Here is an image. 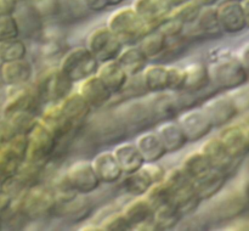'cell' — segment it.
<instances>
[{"label":"cell","mask_w":249,"mask_h":231,"mask_svg":"<svg viewBox=\"0 0 249 231\" xmlns=\"http://www.w3.org/2000/svg\"><path fill=\"white\" fill-rule=\"evenodd\" d=\"M18 23L14 14L0 15V41L19 36Z\"/></svg>","instance_id":"bcb514c9"},{"label":"cell","mask_w":249,"mask_h":231,"mask_svg":"<svg viewBox=\"0 0 249 231\" xmlns=\"http://www.w3.org/2000/svg\"><path fill=\"white\" fill-rule=\"evenodd\" d=\"M202 9H203V6L197 0H190L185 4L175 6L170 16L175 17L180 22H182L185 26H187V24H192L197 21Z\"/></svg>","instance_id":"7bdbcfd3"},{"label":"cell","mask_w":249,"mask_h":231,"mask_svg":"<svg viewBox=\"0 0 249 231\" xmlns=\"http://www.w3.org/2000/svg\"><path fill=\"white\" fill-rule=\"evenodd\" d=\"M1 146H2V142H1V141H0V148H1Z\"/></svg>","instance_id":"be15d7a7"},{"label":"cell","mask_w":249,"mask_h":231,"mask_svg":"<svg viewBox=\"0 0 249 231\" xmlns=\"http://www.w3.org/2000/svg\"><path fill=\"white\" fill-rule=\"evenodd\" d=\"M177 121L184 130L189 142H197L199 140H203L214 129L213 123L207 117L203 109L197 108V107L184 109L177 117Z\"/></svg>","instance_id":"9a60e30c"},{"label":"cell","mask_w":249,"mask_h":231,"mask_svg":"<svg viewBox=\"0 0 249 231\" xmlns=\"http://www.w3.org/2000/svg\"><path fill=\"white\" fill-rule=\"evenodd\" d=\"M201 108L211 119L214 128H223L230 124L241 111L232 95L226 92L208 97L202 104Z\"/></svg>","instance_id":"7c38bea8"},{"label":"cell","mask_w":249,"mask_h":231,"mask_svg":"<svg viewBox=\"0 0 249 231\" xmlns=\"http://www.w3.org/2000/svg\"><path fill=\"white\" fill-rule=\"evenodd\" d=\"M84 128H87L88 135L92 142L97 145H117L122 142L128 134V130L116 116L113 109L99 112L96 116L88 119Z\"/></svg>","instance_id":"5b68a950"},{"label":"cell","mask_w":249,"mask_h":231,"mask_svg":"<svg viewBox=\"0 0 249 231\" xmlns=\"http://www.w3.org/2000/svg\"><path fill=\"white\" fill-rule=\"evenodd\" d=\"M28 2L44 19L57 17L60 14L61 0H28Z\"/></svg>","instance_id":"7dc6e473"},{"label":"cell","mask_w":249,"mask_h":231,"mask_svg":"<svg viewBox=\"0 0 249 231\" xmlns=\"http://www.w3.org/2000/svg\"><path fill=\"white\" fill-rule=\"evenodd\" d=\"M229 174L219 169H213L206 177L195 181L196 191L202 201H209L215 197L219 192L223 191L228 181Z\"/></svg>","instance_id":"d590c367"},{"label":"cell","mask_w":249,"mask_h":231,"mask_svg":"<svg viewBox=\"0 0 249 231\" xmlns=\"http://www.w3.org/2000/svg\"><path fill=\"white\" fill-rule=\"evenodd\" d=\"M27 53L26 43L18 36L0 41V63L26 58Z\"/></svg>","instance_id":"60d3db41"},{"label":"cell","mask_w":249,"mask_h":231,"mask_svg":"<svg viewBox=\"0 0 249 231\" xmlns=\"http://www.w3.org/2000/svg\"><path fill=\"white\" fill-rule=\"evenodd\" d=\"M85 46L97 58L100 63L116 60L124 48V44L107 26L97 27L90 32L85 40Z\"/></svg>","instance_id":"30bf717a"},{"label":"cell","mask_w":249,"mask_h":231,"mask_svg":"<svg viewBox=\"0 0 249 231\" xmlns=\"http://www.w3.org/2000/svg\"><path fill=\"white\" fill-rule=\"evenodd\" d=\"M60 70L74 84L96 74L100 62L87 46L68 49L58 61Z\"/></svg>","instance_id":"8992f818"},{"label":"cell","mask_w":249,"mask_h":231,"mask_svg":"<svg viewBox=\"0 0 249 231\" xmlns=\"http://www.w3.org/2000/svg\"><path fill=\"white\" fill-rule=\"evenodd\" d=\"M146 101L156 123L177 119V117L185 109L180 92L172 90L151 94V96L146 97Z\"/></svg>","instance_id":"5bb4252c"},{"label":"cell","mask_w":249,"mask_h":231,"mask_svg":"<svg viewBox=\"0 0 249 231\" xmlns=\"http://www.w3.org/2000/svg\"><path fill=\"white\" fill-rule=\"evenodd\" d=\"M74 83L57 66H51L44 71L36 79V88L43 104H58L73 91Z\"/></svg>","instance_id":"52a82bcc"},{"label":"cell","mask_w":249,"mask_h":231,"mask_svg":"<svg viewBox=\"0 0 249 231\" xmlns=\"http://www.w3.org/2000/svg\"><path fill=\"white\" fill-rule=\"evenodd\" d=\"M240 60L246 67V70L249 72V43L246 44L240 53Z\"/></svg>","instance_id":"db71d44e"},{"label":"cell","mask_w":249,"mask_h":231,"mask_svg":"<svg viewBox=\"0 0 249 231\" xmlns=\"http://www.w3.org/2000/svg\"><path fill=\"white\" fill-rule=\"evenodd\" d=\"M14 203L29 220L53 215L57 199L53 189L36 184L28 187L21 196L14 199Z\"/></svg>","instance_id":"277c9868"},{"label":"cell","mask_w":249,"mask_h":231,"mask_svg":"<svg viewBox=\"0 0 249 231\" xmlns=\"http://www.w3.org/2000/svg\"><path fill=\"white\" fill-rule=\"evenodd\" d=\"M184 71V84L181 91L191 95H197L211 87L208 66L203 62H191L182 68Z\"/></svg>","instance_id":"484cf974"},{"label":"cell","mask_w":249,"mask_h":231,"mask_svg":"<svg viewBox=\"0 0 249 231\" xmlns=\"http://www.w3.org/2000/svg\"><path fill=\"white\" fill-rule=\"evenodd\" d=\"M27 138H28V145H27L26 160L46 165L49 160L56 156L57 140L40 121L27 134Z\"/></svg>","instance_id":"9c48e42d"},{"label":"cell","mask_w":249,"mask_h":231,"mask_svg":"<svg viewBox=\"0 0 249 231\" xmlns=\"http://www.w3.org/2000/svg\"><path fill=\"white\" fill-rule=\"evenodd\" d=\"M181 168L194 181H197L201 178L206 177L208 173H211L214 169L207 156L201 150L189 153L185 157Z\"/></svg>","instance_id":"f35d334b"},{"label":"cell","mask_w":249,"mask_h":231,"mask_svg":"<svg viewBox=\"0 0 249 231\" xmlns=\"http://www.w3.org/2000/svg\"><path fill=\"white\" fill-rule=\"evenodd\" d=\"M61 112L65 116V118L71 124L78 129H84L88 119L91 116V107L89 106L87 101L82 97V95L75 90L70 95L65 97L62 101L58 102Z\"/></svg>","instance_id":"d6986e66"},{"label":"cell","mask_w":249,"mask_h":231,"mask_svg":"<svg viewBox=\"0 0 249 231\" xmlns=\"http://www.w3.org/2000/svg\"><path fill=\"white\" fill-rule=\"evenodd\" d=\"M182 218L184 216L175 207V204L173 202H168L156 207L151 223L155 230H172L179 225Z\"/></svg>","instance_id":"74e56055"},{"label":"cell","mask_w":249,"mask_h":231,"mask_svg":"<svg viewBox=\"0 0 249 231\" xmlns=\"http://www.w3.org/2000/svg\"><path fill=\"white\" fill-rule=\"evenodd\" d=\"M133 7L152 29L168 18L174 9L169 0H134Z\"/></svg>","instance_id":"7402d4cb"},{"label":"cell","mask_w":249,"mask_h":231,"mask_svg":"<svg viewBox=\"0 0 249 231\" xmlns=\"http://www.w3.org/2000/svg\"><path fill=\"white\" fill-rule=\"evenodd\" d=\"M133 228H139L152 221L155 207L146 196L133 197L122 209Z\"/></svg>","instance_id":"4dcf8cb0"},{"label":"cell","mask_w":249,"mask_h":231,"mask_svg":"<svg viewBox=\"0 0 249 231\" xmlns=\"http://www.w3.org/2000/svg\"><path fill=\"white\" fill-rule=\"evenodd\" d=\"M191 26H194V29H191L187 33L185 32L190 41L198 40V39L219 38L224 33L221 31L220 23H219L215 6L203 7L197 21L192 23Z\"/></svg>","instance_id":"44dd1931"},{"label":"cell","mask_w":249,"mask_h":231,"mask_svg":"<svg viewBox=\"0 0 249 231\" xmlns=\"http://www.w3.org/2000/svg\"><path fill=\"white\" fill-rule=\"evenodd\" d=\"M82 1L85 7L91 12H101L108 6L107 0H82Z\"/></svg>","instance_id":"816d5d0a"},{"label":"cell","mask_w":249,"mask_h":231,"mask_svg":"<svg viewBox=\"0 0 249 231\" xmlns=\"http://www.w3.org/2000/svg\"><path fill=\"white\" fill-rule=\"evenodd\" d=\"M138 46L142 50L148 61L160 62L167 48V36L157 28L152 29L139 41Z\"/></svg>","instance_id":"8d00e7d4"},{"label":"cell","mask_w":249,"mask_h":231,"mask_svg":"<svg viewBox=\"0 0 249 231\" xmlns=\"http://www.w3.org/2000/svg\"><path fill=\"white\" fill-rule=\"evenodd\" d=\"M17 4L14 0H0V15L14 14Z\"/></svg>","instance_id":"f5cc1de1"},{"label":"cell","mask_w":249,"mask_h":231,"mask_svg":"<svg viewBox=\"0 0 249 231\" xmlns=\"http://www.w3.org/2000/svg\"><path fill=\"white\" fill-rule=\"evenodd\" d=\"M170 2H172V5L173 6H179V5H181V4H185V2H187V1H190V0H169Z\"/></svg>","instance_id":"680465c9"},{"label":"cell","mask_w":249,"mask_h":231,"mask_svg":"<svg viewBox=\"0 0 249 231\" xmlns=\"http://www.w3.org/2000/svg\"><path fill=\"white\" fill-rule=\"evenodd\" d=\"M14 15L17 19L21 34H24L26 36H36V38L40 36L44 28V18L28 1L17 4Z\"/></svg>","instance_id":"4316f807"},{"label":"cell","mask_w":249,"mask_h":231,"mask_svg":"<svg viewBox=\"0 0 249 231\" xmlns=\"http://www.w3.org/2000/svg\"><path fill=\"white\" fill-rule=\"evenodd\" d=\"M141 78L148 94L169 90V66L164 63L147 65L141 73Z\"/></svg>","instance_id":"836d02e7"},{"label":"cell","mask_w":249,"mask_h":231,"mask_svg":"<svg viewBox=\"0 0 249 231\" xmlns=\"http://www.w3.org/2000/svg\"><path fill=\"white\" fill-rule=\"evenodd\" d=\"M9 89L11 91L7 94L1 108V113L5 117H10L17 112L39 113V108L43 101L39 97L36 88H31L27 84L22 87H10Z\"/></svg>","instance_id":"4fadbf2b"},{"label":"cell","mask_w":249,"mask_h":231,"mask_svg":"<svg viewBox=\"0 0 249 231\" xmlns=\"http://www.w3.org/2000/svg\"><path fill=\"white\" fill-rule=\"evenodd\" d=\"M246 128V136H247V150L249 152V124L248 125H245Z\"/></svg>","instance_id":"94428289"},{"label":"cell","mask_w":249,"mask_h":231,"mask_svg":"<svg viewBox=\"0 0 249 231\" xmlns=\"http://www.w3.org/2000/svg\"><path fill=\"white\" fill-rule=\"evenodd\" d=\"M119 65L123 67L129 77L138 75L142 73L146 66L148 65V58L142 53L138 44L135 45H124L119 55L116 58Z\"/></svg>","instance_id":"e575fe53"},{"label":"cell","mask_w":249,"mask_h":231,"mask_svg":"<svg viewBox=\"0 0 249 231\" xmlns=\"http://www.w3.org/2000/svg\"><path fill=\"white\" fill-rule=\"evenodd\" d=\"M215 9L224 33L235 36L247 28L241 0H223L216 5Z\"/></svg>","instance_id":"e0dca14e"},{"label":"cell","mask_w":249,"mask_h":231,"mask_svg":"<svg viewBox=\"0 0 249 231\" xmlns=\"http://www.w3.org/2000/svg\"><path fill=\"white\" fill-rule=\"evenodd\" d=\"M107 27L124 45H135L152 31L133 6L121 7L109 15Z\"/></svg>","instance_id":"3957f363"},{"label":"cell","mask_w":249,"mask_h":231,"mask_svg":"<svg viewBox=\"0 0 249 231\" xmlns=\"http://www.w3.org/2000/svg\"><path fill=\"white\" fill-rule=\"evenodd\" d=\"M128 131H142L156 123L145 97L122 100L113 108Z\"/></svg>","instance_id":"ba28073f"},{"label":"cell","mask_w":249,"mask_h":231,"mask_svg":"<svg viewBox=\"0 0 249 231\" xmlns=\"http://www.w3.org/2000/svg\"><path fill=\"white\" fill-rule=\"evenodd\" d=\"M15 135H16V131L10 123L9 118L1 113L0 114V141L2 142V145L11 140Z\"/></svg>","instance_id":"f907efd6"},{"label":"cell","mask_w":249,"mask_h":231,"mask_svg":"<svg viewBox=\"0 0 249 231\" xmlns=\"http://www.w3.org/2000/svg\"><path fill=\"white\" fill-rule=\"evenodd\" d=\"M143 170L148 174V177L152 179L153 185L157 184V182L163 181L165 174H167V170L162 167L160 164H158V162H151V163H145L143 164Z\"/></svg>","instance_id":"681fc988"},{"label":"cell","mask_w":249,"mask_h":231,"mask_svg":"<svg viewBox=\"0 0 249 231\" xmlns=\"http://www.w3.org/2000/svg\"><path fill=\"white\" fill-rule=\"evenodd\" d=\"M243 7V12H245L246 17V24H247V28H249V0H241Z\"/></svg>","instance_id":"9f6ffc18"},{"label":"cell","mask_w":249,"mask_h":231,"mask_svg":"<svg viewBox=\"0 0 249 231\" xmlns=\"http://www.w3.org/2000/svg\"><path fill=\"white\" fill-rule=\"evenodd\" d=\"M218 136L235 158L240 160L245 153L248 152L245 125L230 123L221 128Z\"/></svg>","instance_id":"f546056e"},{"label":"cell","mask_w":249,"mask_h":231,"mask_svg":"<svg viewBox=\"0 0 249 231\" xmlns=\"http://www.w3.org/2000/svg\"><path fill=\"white\" fill-rule=\"evenodd\" d=\"M208 213L216 220H231L238 218L248 208L247 202L240 190H228L219 192L215 197L209 199Z\"/></svg>","instance_id":"8fae6325"},{"label":"cell","mask_w":249,"mask_h":231,"mask_svg":"<svg viewBox=\"0 0 249 231\" xmlns=\"http://www.w3.org/2000/svg\"><path fill=\"white\" fill-rule=\"evenodd\" d=\"M77 91L82 95L89 106L95 109H102L106 107L114 95L107 88V85L97 77V74L91 75L78 83Z\"/></svg>","instance_id":"ac0fdd59"},{"label":"cell","mask_w":249,"mask_h":231,"mask_svg":"<svg viewBox=\"0 0 249 231\" xmlns=\"http://www.w3.org/2000/svg\"><path fill=\"white\" fill-rule=\"evenodd\" d=\"M197 1H198L203 7H207V6H214V5L218 2V0H197Z\"/></svg>","instance_id":"6f0895ef"},{"label":"cell","mask_w":249,"mask_h":231,"mask_svg":"<svg viewBox=\"0 0 249 231\" xmlns=\"http://www.w3.org/2000/svg\"><path fill=\"white\" fill-rule=\"evenodd\" d=\"M201 151L207 156L214 169H219L226 174H229L235 168L238 160L229 152L219 136L207 139L202 145Z\"/></svg>","instance_id":"603a6c76"},{"label":"cell","mask_w":249,"mask_h":231,"mask_svg":"<svg viewBox=\"0 0 249 231\" xmlns=\"http://www.w3.org/2000/svg\"><path fill=\"white\" fill-rule=\"evenodd\" d=\"M33 73V65L27 58L0 63V79L9 88L29 84Z\"/></svg>","instance_id":"cb8c5ba5"},{"label":"cell","mask_w":249,"mask_h":231,"mask_svg":"<svg viewBox=\"0 0 249 231\" xmlns=\"http://www.w3.org/2000/svg\"><path fill=\"white\" fill-rule=\"evenodd\" d=\"M162 182L168 189L172 202L182 216L191 215L203 202L197 194L195 181L181 167L173 168L167 172Z\"/></svg>","instance_id":"7a4b0ae2"},{"label":"cell","mask_w":249,"mask_h":231,"mask_svg":"<svg viewBox=\"0 0 249 231\" xmlns=\"http://www.w3.org/2000/svg\"><path fill=\"white\" fill-rule=\"evenodd\" d=\"M16 4H19V2H24V1H28V0H14Z\"/></svg>","instance_id":"6125c7cd"},{"label":"cell","mask_w":249,"mask_h":231,"mask_svg":"<svg viewBox=\"0 0 249 231\" xmlns=\"http://www.w3.org/2000/svg\"><path fill=\"white\" fill-rule=\"evenodd\" d=\"M156 131L160 135L162 142L164 143V147L168 153L179 152L189 142L184 130L178 123L177 119L160 122Z\"/></svg>","instance_id":"f1b7e54d"},{"label":"cell","mask_w":249,"mask_h":231,"mask_svg":"<svg viewBox=\"0 0 249 231\" xmlns=\"http://www.w3.org/2000/svg\"><path fill=\"white\" fill-rule=\"evenodd\" d=\"M207 66L211 77V87L219 92H230L241 89L249 79V72L237 58L218 56L209 61Z\"/></svg>","instance_id":"6da1fadb"},{"label":"cell","mask_w":249,"mask_h":231,"mask_svg":"<svg viewBox=\"0 0 249 231\" xmlns=\"http://www.w3.org/2000/svg\"><path fill=\"white\" fill-rule=\"evenodd\" d=\"M112 151H113L124 175L141 169L146 163L141 152L136 147L135 142H124V141H122V142L117 143Z\"/></svg>","instance_id":"d6a6232c"},{"label":"cell","mask_w":249,"mask_h":231,"mask_svg":"<svg viewBox=\"0 0 249 231\" xmlns=\"http://www.w3.org/2000/svg\"><path fill=\"white\" fill-rule=\"evenodd\" d=\"M134 142L142 155L146 163L160 162L168 153L164 147V143L162 142L156 130H143L142 133L136 136Z\"/></svg>","instance_id":"83f0119b"},{"label":"cell","mask_w":249,"mask_h":231,"mask_svg":"<svg viewBox=\"0 0 249 231\" xmlns=\"http://www.w3.org/2000/svg\"><path fill=\"white\" fill-rule=\"evenodd\" d=\"M131 228L133 225L122 211L107 215L100 225V230L106 231H128Z\"/></svg>","instance_id":"f6af8a7d"},{"label":"cell","mask_w":249,"mask_h":231,"mask_svg":"<svg viewBox=\"0 0 249 231\" xmlns=\"http://www.w3.org/2000/svg\"><path fill=\"white\" fill-rule=\"evenodd\" d=\"M153 181L147 173L143 170V168L136 170V172L125 174L123 181H122V187L124 191L131 197L145 196L148 190L152 187Z\"/></svg>","instance_id":"ab89813d"},{"label":"cell","mask_w":249,"mask_h":231,"mask_svg":"<svg viewBox=\"0 0 249 231\" xmlns=\"http://www.w3.org/2000/svg\"><path fill=\"white\" fill-rule=\"evenodd\" d=\"M107 1H108V5H111V6H117V5L122 4L124 0H107Z\"/></svg>","instance_id":"91938a15"},{"label":"cell","mask_w":249,"mask_h":231,"mask_svg":"<svg viewBox=\"0 0 249 231\" xmlns=\"http://www.w3.org/2000/svg\"><path fill=\"white\" fill-rule=\"evenodd\" d=\"M185 27L186 26H185L182 22H180L179 19H177L173 16H169L157 27V29L162 32L167 38H173V36H178L184 34Z\"/></svg>","instance_id":"c3c4849f"},{"label":"cell","mask_w":249,"mask_h":231,"mask_svg":"<svg viewBox=\"0 0 249 231\" xmlns=\"http://www.w3.org/2000/svg\"><path fill=\"white\" fill-rule=\"evenodd\" d=\"M88 12L89 10L85 7L82 0H61L60 14L57 17H61L66 23H73L84 18Z\"/></svg>","instance_id":"b9f144b4"},{"label":"cell","mask_w":249,"mask_h":231,"mask_svg":"<svg viewBox=\"0 0 249 231\" xmlns=\"http://www.w3.org/2000/svg\"><path fill=\"white\" fill-rule=\"evenodd\" d=\"M96 74L114 95H118L123 90L129 78L117 60L100 63Z\"/></svg>","instance_id":"1f68e13d"},{"label":"cell","mask_w":249,"mask_h":231,"mask_svg":"<svg viewBox=\"0 0 249 231\" xmlns=\"http://www.w3.org/2000/svg\"><path fill=\"white\" fill-rule=\"evenodd\" d=\"M92 212V203L87 195L75 194L70 198L57 201L53 215L67 219L73 223H79L87 219Z\"/></svg>","instance_id":"ffe728a7"},{"label":"cell","mask_w":249,"mask_h":231,"mask_svg":"<svg viewBox=\"0 0 249 231\" xmlns=\"http://www.w3.org/2000/svg\"><path fill=\"white\" fill-rule=\"evenodd\" d=\"M68 182L79 194L89 195L99 189L100 181L91 160H78L67 168L65 173Z\"/></svg>","instance_id":"2e32d148"},{"label":"cell","mask_w":249,"mask_h":231,"mask_svg":"<svg viewBox=\"0 0 249 231\" xmlns=\"http://www.w3.org/2000/svg\"><path fill=\"white\" fill-rule=\"evenodd\" d=\"M241 192H242L243 197H245L246 202H247V206L249 208V178L243 181L242 186H241Z\"/></svg>","instance_id":"11a10c76"},{"label":"cell","mask_w":249,"mask_h":231,"mask_svg":"<svg viewBox=\"0 0 249 231\" xmlns=\"http://www.w3.org/2000/svg\"><path fill=\"white\" fill-rule=\"evenodd\" d=\"M7 118L11 125L14 126L16 134H26V135L39 122L38 113H34V112H17Z\"/></svg>","instance_id":"ee69618b"},{"label":"cell","mask_w":249,"mask_h":231,"mask_svg":"<svg viewBox=\"0 0 249 231\" xmlns=\"http://www.w3.org/2000/svg\"><path fill=\"white\" fill-rule=\"evenodd\" d=\"M92 167L104 184H114L124 175L113 151H101L91 160Z\"/></svg>","instance_id":"d4e9b609"}]
</instances>
